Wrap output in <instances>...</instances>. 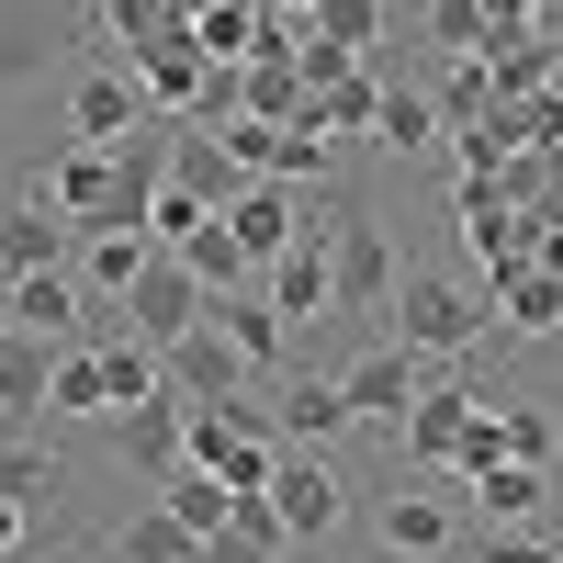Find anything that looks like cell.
<instances>
[{
  "label": "cell",
  "mask_w": 563,
  "mask_h": 563,
  "mask_svg": "<svg viewBox=\"0 0 563 563\" xmlns=\"http://www.w3.org/2000/svg\"><path fill=\"white\" fill-rule=\"evenodd\" d=\"M158 45H192V23H180L169 0H102V57H135V68H147Z\"/></svg>",
  "instance_id": "20"
},
{
  "label": "cell",
  "mask_w": 563,
  "mask_h": 563,
  "mask_svg": "<svg viewBox=\"0 0 563 563\" xmlns=\"http://www.w3.org/2000/svg\"><path fill=\"white\" fill-rule=\"evenodd\" d=\"M45 384H57V339L0 327V417H12V429H34V417H45Z\"/></svg>",
  "instance_id": "18"
},
{
  "label": "cell",
  "mask_w": 563,
  "mask_h": 563,
  "mask_svg": "<svg viewBox=\"0 0 563 563\" xmlns=\"http://www.w3.org/2000/svg\"><path fill=\"white\" fill-rule=\"evenodd\" d=\"M260 294H271L282 327H327V316H339V238H327V225H305V238L260 271Z\"/></svg>",
  "instance_id": "6"
},
{
  "label": "cell",
  "mask_w": 563,
  "mask_h": 563,
  "mask_svg": "<svg viewBox=\"0 0 563 563\" xmlns=\"http://www.w3.org/2000/svg\"><path fill=\"white\" fill-rule=\"evenodd\" d=\"M158 507H169V519L192 530V541H225V519H238V496H225V485L203 474V462H180V474L158 485Z\"/></svg>",
  "instance_id": "25"
},
{
  "label": "cell",
  "mask_w": 563,
  "mask_h": 563,
  "mask_svg": "<svg viewBox=\"0 0 563 563\" xmlns=\"http://www.w3.org/2000/svg\"><path fill=\"white\" fill-rule=\"evenodd\" d=\"M0 327H23V339H79L90 327V282L79 271H45V282H12V294H0Z\"/></svg>",
  "instance_id": "12"
},
{
  "label": "cell",
  "mask_w": 563,
  "mask_h": 563,
  "mask_svg": "<svg viewBox=\"0 0 563 563\" xmlns=\"http://www.w3.org/2000/svg\"><path fill=\"white\" fill-rule=\"evenodd\" d=\"M34 192L90 238V225H113V158H102V147H57V158L34 169Z\"/></svg>",
  "instance_id": "13"
},
{
  "label": "cell",
  "mask_w": 563,
  "mask_h": 563,
  "mask_svg": "<svg viewBox=\"0 0 563 563\" xmlns=\"http://www.w3.org/2000/svg\"><path fill=\"white\" fill-rule=\"evenodd\" d=\"M305 225H316V214H305L294 192H282V180H249V192L225 203V238H238V260H249V271H271L282 249L305 238Z\"/></svg>",
  "instance_id": "10"
},
{
  "label": "cell",
  "mask_w": 563,
  "mask_h": 563,
  "mask_svg": "<svg viewBox=\"0 0 563 563\" xmlns=\"http://www.w3.org/2000/svg\"><path fill=\"white\" fill-rule=\"evenodd\" d=\"M271 429H282V451H327V440L350 429L339 372H294V384H282V406H271Z\"/></svg>",
  "instance_id": "15"
},
{
  "label": "cell",
  "mask_w": 563,
  "mask_h": 563,
  "mask_svg": "<svg viewBox=\"0 0 563 563\" xmlns=\"http://www.w3.org/2000/svg\"><path fill=\"white\" fill-rule=\"evenodd\" d=\"M474 12H485V57L519 45V34H541V0H474Z\"/></svg>",
  "instance_id": "33"
},
{
  "label": "cell",
  "mask_w": 563,
  "mask_h": 563,
  "mask_svg": "<svg viewBox=\"0 0 563 563\" xmlns=\"http://www.w3.org/2000/svg\"><path fill=\"white\" fill-rule=\"evenodd\" d=\"M429 45H440V57H485V12H474V0H440V12H429Z\"/></svg>",
  "instance_id": "32"
},
{
  "label": "cell",
  "mask_w": 563,
  "mask_h": 563,
  "mask_svg": "<svg viewBox=\"0 0 563 563\" xmlns=\"http://www.w3.org/2000/svg\"><path fill=\"white\" fill-rule=\"evenodd\" d=\"M113 451L135 462V474H180V462H192V406H180V395H158V406H124L113 417Z\"/></svg>",
  "instance_id": "11"
},
{
  "label": "cell",
  "mask_w": 563,
  "mask_h": 563,
  "mask_svg": "<svg viewBox=\"0 0 563 563\" xmlns=\"http://www.w3.org/2000/svg\"><path fill=\"white\" fill-rule=\"evenodd\" d=\"M169 12H180V23H203V12H214V0H169Z\"/></svg>",
  "instance_id": "36"
},
{
  "label": "cell",
  "mask_w": 563,
  "mask_h": 563,
  "mask_svg": "<svg viewBox=\"0 0 563 563\" xmlns=\"http://www.w3.org/2000/svg\"><path fill=\"white\" fill-rule=\"evenodd\" d=\"M45 271H79V225L45 192H23V203H0V294H12V282H45Z\"/></svg>",
  "instance_id": "7"
},
{
  "label": "cell",
  "mask_w": 563,
  "mask_h": 563,
  "mask_svg": "<svg viewBox=\"0 0 563 563\" xmlns=\"http://www.w3.org/2000/svg\"><path fill=\"white\" fill-rule=\"evenodd\" d=\"M440 135V90H406V79H384V124H372V147L384 158H417Z\"/></svg>",
  "instance_id": "26"
},
{
  "label": "cell",
  "mask_w": 563,
  "mask_h": 563,
  "mask_svg": "<svg viewBox=\"0 0 563 563\" xmlns=\"http://www.w3.org/2000/svg\"><path fill=\"white\" fill-rule=\"evenodd\" d=\"M192 45H203L214 68H249L260 45H271V0H214V12L192 23Z\"/></svg>",
  "instance_id": "23"
},
{
  "label": "cell",
  "mask_w": 563,
  "mask_h": 563,
  "mask_svg": "<svg viewBox=\"0 0 563 563\" xmlns=\"http://www.w3.org/2000/svg\"><path fill=\"white\" fill-rule=\"evenodd\" d=\"M0 496H12V507H45V496H57V462H45L34 440H23V451H0Z\"/></svg>",
  "instance_id": "31"
},
{
  "label": "cell",
  "mask_w": 563,
  "mask_h": 563,
  "mask_svg": "<svg viewBox=\"0 0 563 563\" xmlns=\"http://www.w3.org/2000/svg\"><path fill=\"white\" fill-rule=\"evenodd\" d=\"M271 507H282V530H294V552H316V541H339V530H350V474H339L327 451H282Z\"/></svg>",
  "instance_id": "4"
},
{
  "label": "cell",
  "mask_w": 563,
  "mask_h": 563,
  "mask_svg": "<svg viewBox=\"0 0 563 563\" xmlns=\"http://www.w3.org/2000/svg\"><path fill=\"white\" fill-rule=\"evenodd\" d=\"M113 563H203V541L169 519V507H135V519L113 530Z\"/></svg>",
  "instance_id": "28"
},
{
  "label": "cell",
  "mask_w": 563,
  "mask_h": 563,
  "mask_svg": "<svg viewBox=\"0 0 563 563\" xmlns=\"http://www.w3.org/2000/svg\"><path fill=\"white\" fill-rule=\"evenodd\" d=\"M45 417H113V372H102V339H68V350H57Z\"/></svg>",
  "instance_id": "21"
},
{
  "label": "cell",
  "mask_w": 563,
  "mask_h": 563,
  "mask_svg": "<svg viewBox=\"0 0 563 563\" xmlns=\"http://www.w3.org/2000/svg\"><path fill=\"white\" fill-rule=\"evenodd\" d=\"M305 34H316V45H339V57H372V45H384V0H316Z\"/></svg>",
  "instance_id": "29"
},
{
  "label": "cell",
  "mask_w": 563,
  "mask_h": 563,
  "mask_svg": "<svg viewBox=\"0 0 563 563\" xmlns=\"http://www.w3.org/2000/svg\"><path fill=\"white\" fill-rule=\"evenodd\" d=\"M203 327H214V339H225V350H238V361L260 372L271 395L294 384V327L271 316V294H260V282H249V294H214V316H203Z\"/></svg>",
  "instance_id": "9"
},
{
  "label": "cell",
  "mask_w": 563,
  "mask_h": 563,
  "mask_svg": "<svg viewBox=\"0 0 563 563\" xmlns=\"http://www.w3.org/2000/svg\"><path fill=\"white\" fill-rule=\"evenodd\" d=\"M485 406L496 395H474V384H429V406H417L406 417V462H417V474H462V462H474V440H485Z\"/></svg>",
  "instance_id": "5"
},
{
  "label": "cell",
  "mask_w": 563,
  "mask_h": 563,
  "mask_svg": "<svg viewBox=\"0 0 563 563\" xmlns=\"http://www.w3.org/2000/svg\"><path fill=\"white\" fill-rule=\"evenodd\" d=\"M327 238H339V316H350V327H384V316H395V282H406L384 214H372V203H339Z\"/></svg>",
  "instance_id": "3"
},
{
  "label": "cell",
  "mask_w": 563,
  "mask_h": 563,
  "mask_svg": "<svg viewBox=\"0 0 563 563\" xmlns=\"http://www.w3.org/2000/svg\"><path fill=\"white\" fill-rule=\"evenodd\" d=\"M294 552V530H282L271 496H238V519H225V541H203V563H282Z\"/></svg>",
  "instance_id": "24"
},
{
  "label": "cell",
  "mask_w": 563,
  "mask_h": 563,
  "mask_svg": "<svg viewBox=\"0 0 563 563\" xmlns=\"http://www.w3.org/2000/svg\"><path fill=\"white\" fill-rule=\"evenodd\" d=\"M485 294H496V316L519 327V339H552V327H563V271H541V260H507Z\"/></svg>",
  "instance_id": "19"
},
{
  "label": "cell",
  "mask_w": 563,
  "mask_h": 563,
  "mask_svg": "<svg viewBox=\"0 0 563 563\" xmlns=\"http://www.w3.org/2000/svg\"><path fill=\"white\" fill-rule=\"evenodd\" d=\"M147 124H158V113H147V90H135L124 68H79V79H68V135H79V147L113 158V147H135Z\"/></svg>",
  "instance_id": "8"
},
{
  "label": "cell",
  "mask_w": 563,
  "mask_h": 563,
  "mask_svg": "<svg viewBox=\"0 0 563 563\" xmlns=\"http://www.w3.org/2000/svg\"><path fill=\"white\" fill-rule=\"evenodd\" d=\"M496 451H507V462H541V474H552V451H563V429H552V406H530V395H507V406H496Z\"/></svg>",
  "instance_id": "30"
},
{
  "label": "cell",
  "mask_w": 563,
  "mask_h": 563,
  "mask_svg": "<svg viewBox=\"0 0 563 563\" xmlns=\"http://www.w3.org/2000/svg\"><path fill=\"white\" fill-rule=\"evenodd\" d=\"M147 260H158V238H135V225H90V238H79V282H90V305H124L135 282H147Z\"/></svg>",
  "instance_id": "17"
},
{
  "label": "cell",
  "mask_w": 563,
  "mask_h": 563,
  "mask_svg": "<svg viewBox=\"0 0 563 563\" xmlns=\"http://www.w3.org/2000/svg\"><path fill=\"white\" fill-rule=\"evenodd\" d=\"M23 530H34V507H12V496H0V552H23Z\"/></svg>",
  "instance_id": "34"
},
{
  "label": "cell",
  "mask_w": 563,
  "mask_h": 563,
  "mask_svg": "<svg viewBox=\"0 0 563 563\" xmlns=\"http://www.w3.org/2000/svg\"><path fill=\"white\" fill-rule=\"evenodd\" d=\"M485 563H563V552H530V541H496Z\"/></svg>",
  "instance_id": "35"
},
{
  "label": "cell",
  "mask_w": 563,
  "mask_h": 563,
  "mask_svg": "<svg viewBox=\"0 0 563 563\" xmlns=\"http://www.w3.org/2000/svg\"><path fill=\"white\" fill-rule=\"evenodd\" d=\"M169 180H180L192 203H214V214L249 192V169L225 158V135H214V124H169Z\"/></svg>",
  "instance_id": "16"
},
{
  "label": "cell",
  "mask_w": 563,
  "mask_h": 563,
  "mask_svg": "<svg viewBox=\"0 0 563 563\" xmlns=\"http://www.w3.org/2000/svg\"><path fill=\"white\" fill-rule=\"evenodd\" d=\"M429 384H440V361H417V350H395V339H372L361 361H339L350 429H395V440H406V417L429 406Z\"/></svg>",
  "instance_id": "2"
},
{
  "label": "cell",
  "mask_w": 563,
  "mask_h": 563,
  "mask_svg": "<svg viewBox=\"0 0 563 563\" xmlns=\"http://www.w3.org/2000/svg\"><path fill=\"white\" fill-rule=\"evenodd\" d=\"M485 316H496V294H474V282L440 271V260H406L384 339H395V350H417V361H462V350L485 339Z\"/></svg>",
  "instance_id": "1"
},
{
  "label": "cell",
  "mask_w": 563,
  "mask_h": 563,
  "mask_svg": "<svg viewBox=\"0 0 563 563\" xmlns=\"http://www.w3.org/2000/svg\"><path fill=\"white\" fill-rule=\"evenodd\" d=\"M372 552H384V563H440L451 552V496H384V507H372Z\"/></svg>",
  "instance_id": "14"
},
{
  "label": "cell",
  "mask_w": 563,
  "mask_h": 563,
  "mask_svg": "<svg viewBox=\"0 0 563 563\" xmlns=\"http://www.w3.org/2000/svg\"><path fill=\"white\" fill-rule=\"evenodd\" d=\"M45 57H57V23H45V0H0V90L45 79Z\"/></svg>",
  "instance_id": "22"
},
{
  "label": "cell",
  "mask_w": 563,
  "mask_h": 563,
  "mask_svg": "<svg viewBox=\"0 0 563 563\" xmlns=\"http://www.w3.org/2000/svg\"><path fill=\"white\" fill-rule=\"evenodd\" d=\"M271 12H282V23H305V12H316V0H271Z\"/></svg>",
  "instance_id": "37"
},
{
  "label": "cell",
  "mask_w": 563,
  "mask_h": 563,
  "mask_svg": "<svg viewBox=\"0 0 563 563\" xmlns=\"http://www.w3.org/2000/svg\"><path fill=\"white\" fill-rule=\"evenodd\" d=\"M552 496H563V485L541 474V462H496V474H474V507H485V519H541Z\"/></svg>",
  "instance_id": "27"
}]
</instances>
